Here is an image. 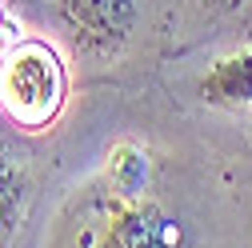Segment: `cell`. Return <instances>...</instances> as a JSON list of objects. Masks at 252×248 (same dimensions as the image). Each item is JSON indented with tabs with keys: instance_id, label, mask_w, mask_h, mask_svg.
Returning a JSON list of instances; mask_svg holds the SVG:
<instances>
[{
	"instance_id": "obj_1",
	"label": "cell",
	"mask_w": 252,
	"mask_h": 248,
	"mask_svg": "<svg viewBox=\"0 0 252 248\" xmlns=\"http://www.w3.org/2000/svg\"><path fill=\"white\" fill-rule=\"evenodd\" d=\"M60 104H64V68L48 44L24 40L0 60V108L20 128L52 124Z\"/></svg>"
},
{
	"instance_id": "obj_2",
	"label": "cell",
	"mask_w": 252,
	"mask_h": 248,
	"mask_svg": "<svg viewBox=\"0 0 252 248\" xmlns=\"http://www.w3.org/2000/svg\"><path fill=\"white\" fill-rule=\"evenodd\" d=\"M68 248H176L172 220L120 196L112 204H88L72 228Z\"/></svg>"
},
{
	"instance_id": "obj_3",
	"label": "cell",
	"mask_w": 252,
	"mask_h": 248,
	"mask_svg": "<svg viewBox=\"0 0 252 248\" xmlns=\"http://www.w3.org/2000/svg\"><path fill=\"white\" fill-rule=\"evenodd\" d=\"M64 16L76 28V36L92 44H108L128 32L132 0H64Z\"/></svg>"
},
{
	"instance_id": "obj_4",
	"label": "cell",
	"mask_w": 252,
	"mask_h": 248,
	"mask_svg": "<svg viewBox=\"0 0 252 248\" xmlns=\"http://www.w3.org/2000/svg\"><path fill=\"white\" fill-rule=\"evenodd\" d=\"M204 92L216 104H252V52L224 56L204 80Z\"/></svg>"
},
{
	"instance_id": "obj_5",
	"label": "cell",
	"mask_w": 252,
	"mask_h": 248,
	"mask_svg": "<svg viewBox=\"0 0 252 248\" xmlns=\"http://www.w3.org/2000/svg\"><path fill=\"white\" fill-rule=\"evenodd\" d=\"M24 188H28V180H24L20 156L0 148V240L16 228L20 212H24Z\"/></svg>"
},
{
	"instance_id": "obj_6",
	"label": "cell",
	"mask_w": 252,
	"mask_h": 248,
	"mask_svg": "<svg viewBox=\"0 0 252 248\" xmlns=\"http://www.w3.org/2000/svg\"><path fill=\"white\" fill-rule=\"evenodd\" d=\"M144 176H148V168L140 160V152L136 148H120L116 160H112V184H116V192L120 196H136L144 188Z\"/></svg>"
}]
</instances>
